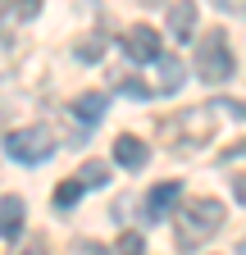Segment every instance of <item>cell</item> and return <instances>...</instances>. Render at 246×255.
<instances>
[{"mask_svg":"<svg viewBox=\"0 0 246 255\" xmlns=\"http://www.w3.org/2000/svg\"><path fill=\"white\" fill-rule=\"evenodd\" d=\"M237 155H246V141H242V146H237Z\"/></svg>","mask_w":246,"mask_h":255,"instance_id":"20","label":"cell"},{"mask_svg":"<svg viewBox=\"0 0 246 255\" xmlns=\"http://www.w3.org/2000/svg\"><path fill=\"white\" fill-rule=\"evenodd\" d=\"M69 255H110L101 242H91V237H78V242H69Z\"/></svg>","mask_w":246,"mask_h":255,"instance_id":"14","label":"cell"},{"mask_svg":"<svg viewBox=\"0 0 246 255\" xmlns=\"http://www.w3.org/2000/svg\"><path fill=\"white\" fill-rule=\"evenodd\" d=\"M182 78H187V73H182V64H178L173 55H160V59H155V87H160L164 96H169V91H178V87H182Z\"/></svg>","mask_w":246,"mask_h":255,"instance_id":"11","label":"cell"},{"mask_svg":"<svg viewBox=\"0 0 246 255\" xmlns=\"http://www.w3.org/2000/svg\"><path fill=\"white\" fill-rule=\"evenodd\" d=\"M5 150H9V159H18V164H41V159L55 155V132L41 128V123L14 128V132L5 137Z\"/></svg>","mask_w":246,"mask_h":255,"instance_id":"4","label":"cell"},{"mask_svg":"<svg viewBox=\"0 0 246 255\" xmlns=\"http://www.w3.org/2000/svg\"><path fill=\"white\" fill-rule=\"evenodd\" d=\"M237 255H246V237H242V246H237Z\"/></svg>","mask_w":246,"mask_h":255,"instance_id":"19","label":"cell"},{"mask_svg":"<svg viewBox=\"0 0 246 255\" xmlns=\"http://www.w3.org/2000/svg\"><path fill=\"white\" fill-rule=\"evenodd\" d=\"M178 196H182V182H155L146 191V219H169Z\"/></svg>","mask_w":246,"mask_h":255,"instance_id":"7","label":"cell"},{"mask_svg":"<svg viewBox=\"0 0 246 255\" xmlns=\"http://www.w3.org/2000/svg\"><path fill=\"white\" fill-rule=\"evenodd\" d=\"M114 159H119L123 169H132V173H137V169H146L150 150H146L141 137H119V141H114Z\"/></svg>","mask_w":246,"mask_h":255,"instance_id":"8","label":"cell"},{"mask_svg":"<svg viewBox=\"0 0 246 255\" xmlns=\"http://www.w3.org/2000/svg\"><path fill=\"white\" fill-rule=\"evenodd\" d=\"M119 255H141V237L137 233H123L119 237Z\"/></svg>","mask_w":246,"mask_h":255,"instance_id":"15","label":"cell"},{"mask_svg":"<svg viewBox=\"0 0 246 255\" xmlns=\"http://www.w3.org/2000/svg\"><path fill=\"white\" fill-rule=\"evenodd\" d=\"M73 119L87 123V128H96V123L105 119V96H101V91H82L78 101H73Z\"/></svg>","mask_w":246,"mask_h":255,"instance_id":"9","label":"cell"},{"mask_svg":"<svg viewBox=\"0 0 246 255\" xmlns=\"http://www.w3.org/2000/svg\"><path fill=\"white\" fill-rule=\"evenodd\" d=\"M123 55H128L132 64H155L160 59V32L146 27V23L128 27V32H123Z\"/></svg>","mask_w":246,"mask_h":255,"instance_id":"5","label":"cell"},{"mask_svg":"<svg viewBox=\"0 0 246 255\" xmlns=\"http://www.w3.org/2000/svg\"><path fill=\"white\" fill-rule=\"evenodd\" d=\"M224 201H214V196H201V201H187L178 210L173 219V228H178V246L182 251H192V246H205L214 233L224 228Z\"/></svg>","mask_w":246,"mask_h":255,"instance_id":"1","label":"cell"},{"mask_svg":"<svg viewBox=\"0 0 246 255\" xmlns=\"http://www.w3.org/2000/svg\"><path fill=\"white\" fill-rule=\"evenodd\" d=\"M233 69H237V59H233L228 37H224L219 27L201 32V41H196V78H201V82H210V87H219V82H228V78H233Z\"/></svg>","mask_w":246,"mask_h":255,"instance_id":"2","label":"cell"},{"mask_svg":"<svg viewBox=\"0 0 246 255\" xmlns=\"http://www.w3.org/2000/svg\"><path fill=\"white\" fill-rule=\"evenodd\" d=\"M82 191H87V187H82L78 178H69V182H59V191H55V205H64V210H69V205H73V201L82 196Z\"/></svg>","mask_w":246,"mask_h":255,"instance_id":"13","label":"cell"},{"mask_svg":"<svg viewBox=\"0 0 246 255\" xmlns=\"http://www.w3.org/2000/svg\"><path fill=\"white\" fill-rule=\"evenodd\" d=\"M78 182H82L87 191H96V187H105V182H110V164H101V159H87V164L78 169Z\"/></svg>","mask_w":246,"mask_h":255,"instance_id":"12","label":"cell"},{"mask_svg":"<svg viewBox=\"0 0 246 255\" xmlns=\"http://www.w3.org/2000/svg\"><path fill=\"white\" fill-rule=\"evenodd\" d=\"M23 214H27V210H23L18 196H0V237L14 242V237L23 233Z\"/></svg>","mask_w":246,"mask_h":255,"instance_id":"10","label":"cell"},{"mask_svg":"<svg viewBox=\"0 0 246 255\" xmlns=\"http://www.w3.org/2000/svg\"><path fill=\"white\" fill-rule=\"evenodd\" d=\"M96 55H101V41H82L78 46V59H96Z\"/></svg>","mask_w":246,"mask_h":255,"instance_id":"16","label":"cell"},{"mask_svg":"<svg viewBox=\"0 0 246 255\" xmlns=\"http://www.w3.org/2000/svg\"><path fill=\"white\" fill-rule=\"evenodd\" d=\"M214 105H205V110H182V114H173L160 132H164V141L173 146V150H192L196 141H210L214 137Z\"/></svg>","mask_w":246,"mask_h":255,"instance_id":"3","label":"cell"},{"mask_svg":"<svg viewBox=\"0 0 246 255\" xmlns=\"http://www.w3.org/2000/svg\"><path fill=\"white\" fill-rule=\"evenodd\" d=\"M23 255H41V242H32V246H27V251H23Z\"/></svg>","mask_w":246,"mask_h":255,"instance_id":"18","label":"cell"},{"mask_svg":"<svg viewBox=\"0 0 246 255\" xmlns=\"http://www.w3.org/2000/svg\"><path fill=\"white\" fill-rule=\"evenodd\" d=\"M169 37L173 41H192L196 37V0H173L169 5Z\"/></svg>","mask_w":246,"mask_h":255,"instance_id":"6","label":"cell"},{"mask_svg":"<svg viewBox=\"0 0 246 255\" xmlns=\"http://www.w3.org/2000/svg\"><path fill=\"white\" fill-rule=\"evenodd\" d=\"M233 191H237V201L246 205V178H233Z\"/></svg>","mask_w":246,"mask_h":255,"instance_id":"17","label":"cell"}]
</instances>
